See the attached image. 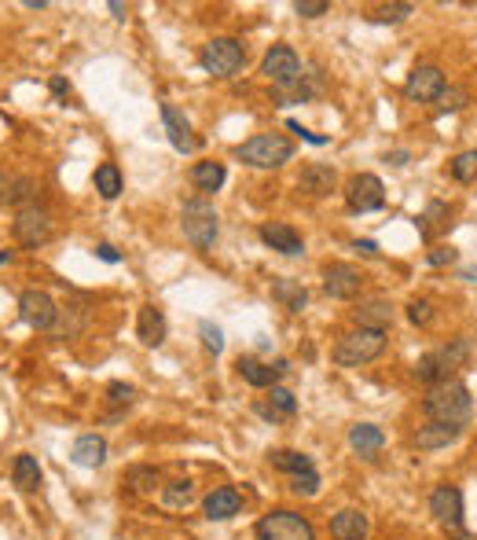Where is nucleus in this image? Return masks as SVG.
Here are the masks:
<instances>
[{"mask_svg": "<svg viewBox=\"0 0 477 540\" xmlns=\"http://www.w3.org/2000/svg\"><path fill=\"white\" fill-rule=\"evenodd\" d=\"M30 192H34V180L23 176V180H15V192H8V199H12V203H23Z\"/></svg>", "mask_w": 477, "mask_h": 540, "instance_id": "obj_45", "label": "nucleus"}, {"mask_svg": "<svg viewBox=\"0 0 477 540\" xmlns=\"http://www.w3.org/2000/svg\"><path fill=\"white\" fill-rule=\"evenodd\" d=\"M386 331L378 327H356L349 335L338 338L334 345V365L342 368H360V365H371V360H378L382 353H386Z\"/></svg>", "mask_w": 477, "mask_h": 540, "instance_id": "obj_2", "label": "nucleus"}, {"mask_svg": "<svg viewBox=\"0 0 477 540\" xmlns=\"http://www.w3.org/2000/svg\"><path fill=\"white\" fill-rule=\"evenodd\" d=\"M12 261V250H0V265H8Z\"/></svg>", "mask_w": 477, "mask_h": 540, "instance_id": "obj_54", "label": "nucleus"}, {"mask_svg": "<svg viewBox=\"0 0 477 540\" xmlns=\"http://www.w3.org/2000/svg\"><path fill=\"white\" fill-rule=\"evenodd\" d=\"M162 125H165V136L169 144L180 151V155H195L203 147V140L195 136V129H191V122L173 107V104H162Z\"/></svg>", "mask_w": 477, "mask_h": 540, "instance_id": "obj_14", "label": "nucleus"}, {"mask_svg": "<svg viewBox=\"0 0 477 540\" xmlns=\"http://www.w3.org/2000/svg\"><path fill=\"white\" fill-rule=\"evenodd\" d=\"M291 133H298L302 140H309V144H316V147H323V144H327V136H320V133H309V129H302L298 122H291Z\"/></svg>", "mask_w": 477, "mask_h": 540, "instance_id": "obj_47", "label": "nucleus"}, {"mask_svg": "<svg viewBox=\"0 0 477 540\" xmlns=\"http://www.w3.org/2000/svg\"><path fill=\"white\" fill-rule=\"evenodd\" d=\"M294 12H298L302 19H320V15L331 12V5H327V0H298Z\"/></svg>", "mask_w": 477, "mask_h": 540, "instance_id": "obj_41", "label": "nucleus"}, {"mask_svg": "<svg viewBox=\"0 0 477 540\" xmlns=\"http://www.w3.org/2000/svg\"><path fill=\"white\" fill-rule=\"evenodd\" d=\"M224 180H228L224 162H195L191 165V185H195L199 192H217Z\"/></svg>", "mask_w": 477, "mask_h": 540, "instance_id": "obj_26", "label": "nucleus"}, {"mask_svg": "<svg viewBox=\"0 0 477 540\" xmlns=\"http://www.w3.org/2000/svg\"><path fill=\"white\" fill-rule=\"evenodd\" d=\"M349 445H353L356 456L371 460V456L382 453V445H386V434H382V426H374V423H356V426L349 430Z\"/></svg>", "mask_w": 477, "mask_h": 540, "instance_id": "obj_23", "label": "nucleus"}, {"mask_svg": "<svg viewBox=\"0 0 477 540\" xmlns=\"http://www.w3.org/2000/svg\"><path fill=\"white\" fill-rule=\"evenodd\" d=\"M345 203L353 214H371L386 206V185L374 173H356L345 185Z\"/></svg>", "mask_w": 477, "mask_h": 540, "instance_id": "obj_9", "label": "nucleus"}, {"mask_svg": "<svg viewBox=\"0 0 477 540\" xmlns=\"http://www.w3.org/2000/svg\"><path fill=\"white\" fill-rule=\"evenodd\" d=\"M203 511H206L210 522H228V518H235V515L243 511V496H239V489H232V485H217L214 493H206Z\"/></svg>", "mask_w": 477, "mask_h": 540, "instance_id": "obj_17", "label": "nucleus"}, {"mask_svg": "<svg viewBox=\"0 0 477 540\" xmlns=\"http://www.w3.org/2000/svg\"><path fill=\"white\" fill-rule=\"evenodd\" d=\"M430 515L452 533V536H459V540H470L466 536V529H462V515H466V507H462V489L459 485H437L433 493H430Z\"/></svg>", "mask_w": 477, "mask_h": 540, "instance_id": "obj_7", "label": "nucleus"}, {"mask_svg": "<svg viewBox=\"0 0 477 540\" xmlns=\"http://www.w3.org/2000/svg\"><path fill=\"white\" fill-rule=\"evenodd\" d=\"M191 493H195V489H191L187 478H184V482H169V485H162V500H165L169 507H184V504L191 500Z\"/></svg>", "mask_w": 477, "mask_h": 540, "instance_id": "obj_35", "label": "nucleus"}, {"mask_svg": "<svg viewBox=\"0 0 477 540\" xmlns=\"http://www.w3.org/2000/svg\"><path fill=\"white\" fill-rule=\"evenodd\" d=\"M353 250H356V254H363V257H378V243H374V239H356V243H353Z\"/></svg>", "mask_w": 477, "mask_h": 540, "instance_id": "obj_48", "label": "nucleus"}, {"mask_svg": "<svg viewBox=\"0 0 477 540\" xmlns=\"http://www.w3.org/2000/svg\"><path fill=\"white\" fill-rule=\"evenodd\" d=\"M433 225H452L444 203H430V206H426V214L419 217V235H422V239H433Z\"/></svg>", "mask_w": 477, "mask_h": 540, "instance_id": "obj_34", "label": "nucleus"}, {"mask_svg": "<svg viewBox=\"0 0 477 540\" xmlns=\"http://www.w3.org/2000/svg\"><path fill=\"white\" fill-rule=\"evenodd\" d=\"M363 284H367V276L360 273L356 265L331 261V265L323 268V291H327L331 298H338V302H349V298H356V295L363 291Z\"/></svg>", "mask_w": 477, "mask_h": 540, "instance_id": "obj_11", "label": "nucleus"}, {"mask_svg": "<svg viewBox=\"0 0 477 540\" xmlns=\"http://www.w3.org/2000/svg\"><path fill=\"white\" fill-rule=\"evenodd\" d=\"M422 412L433 423H448V426H466L473 419V397L470 386L462 379H444L437 386L426 390L422 397Z\"/></svg>", "mask_w": 477, "mask_h": 540, "instance_id": "obj_1", "label": "nucleus"}, {"mask_svg": "<svg viewBox=\"0 0 477 540\" xmlns=\"http://www.w3.org/2000/svg\"><path fill=\"white\" fill-rule=\"evenodd\" d=\"M12 228H15V239H19L23 246H45V243L52 239V217H48V210H41L37 203L19 206Z\"/></svg>", "mask_w": 477, "mask_h": 540, "instance_id": "obj_12", "label": "nucleus"}, {"mask_svg": "<svg viewBox=\"0 0 477 540\" xmlns=\"http://www.w3.org/2000/svg\"><path fill=\"white\" fill-rule=\"evenodd\" d=\"M408 320H412L415 327H430V324H433V302H426V298L408 302Z\"/></svg>", "mask_w": 477, "mask_h": 540, "instance_id": "obj_38", "label": "nucleus"}, {"mask_svg": "<svg viewBox=\"0 0 477 540\" xmlns=\"http://www.w3.org/2000/svg\"><path fill=\"white\" fill-rule=\"evenodd\" d=\"M261 74L275 85V88H291L294 81H302V59L291 45H272L261 59Z\"/></svg>", "mask_w": 477, "mask_h": 540, "instance_id": "obj_8", "label": "nucleus"}, {"mask_svg": "<svg viewBox=\"0 0 477 540\" xmlns=\"http://www.w3.org/2000/svg\"><path fill=\"white\" fill-rule=\"evenodd\" d=\"M107 397H111L114 405H133L136 390H133V386H125V383H111V386H107Z\"/></svg>", "mask_w": 477, "mask_h": 540, "instance_id": "obj_44", "label": "nucleus"}, {"mask_svg": "<svg viewBox=\"0 0 477 540\" xmlns=\"http://www.w3.org/2000/svg\"><path fill=\"white\" fill-rule=\"evenodd\" d=\"M386 162H393V165H408V151H393V155H386Z\"/></svg>", "mask_w": 477, "mask_h": 540, "instance_id": "obj_50", "label": "nucleus"}, {"mask_svg": "<svg viewBox=\"0 0 477 540\" xmlns=\"http://www.w3.org/2000/svg\"><path fill=\"white\" fill-rule=\"evenodd\" d=\"M356 324L360 327H378V331H386L390 324H393V305H390V298H363L360 305H356Z\"/></svg>", "mask_w": 477, "mask_h": 540, "instance_id": "obj_24", "label": "nucleus"}, {"mask_svg": "<svg viewBox=\"0 0 477 540\" xmlns=\"http://www.w3.org/2000/svg\"><path fill=\"white\" fill-rule=\"evenodd\" d=\"M462 437V426H448V423H422L419 430H415V445L422 448V453H437V448H448V445H455Z\"/></svg>", "mask_w": 477, "mask_h": 540, "instance_id": "obj_18", "label": "nucleus"}, {"mask_svg": "<svg viewBox=\"0 0 477 540\" xmlns=\"http://www.w3.org/2000/svg\"><path fill=\"white\" fill-rule=\"evenodd\" d=\"M257 235H261L264 246H272V250H279V254H286V257L305 254V239H302L291 225H283V221H268V225H261Z\"/></svg>", "mask_w": 477, "mask_h": 540, "instance_id": "obj_16", "label": "nucleus"}, {"mask_svg": "<svg viewBox=\"0 0 477 540\" xmlns=\"http://www.w3.org/2000/svg\"><path fill=\"white\" fill-rule=\"evenodd\" d=\"M268 460H272V467H275V471L291 475V478H302V475H313V471H316L313 456H305V453H294V448H275V453H272Z\"/></svg>", "mask_w": 477, "mask_h": 540, "instance_id": "obj_25", "label": "nucleus"}, {"mask_svg": "<svg viewBox=\"0 0 477 540\" xmlns=\"http://www.w3.org/2000/svg\"><path fill=\"white\" fill-rule=\"evenodd\" d=\"M180 228H184L187 243L195 246V250H203V254H206V250H214V243H217V232H221L214 203H206L203 195L187 199V203H184V210H180Z\"/></svg>", "mask_w": 477, "mask_h": 540, "instance_id": "obj_4", "label": "nucleus"}, {"mask_svg": "<svg viewBox=\"0 0 477 540\" xmlns=\"http://www.w3.org/2000/svg\"><path fill=\"white\" fill-rule=\"evenodd\" d=\"M129 485H133L136 493H154V489H162V485H158V471H151V467L129 471Z\"/></svg>", "mask_w": 477, "mask_h": 540, "instance_id": "obj_36", "label": "nucleus"}, {"mask_svg": "<svg viewBox=\"0 0 477 540\" xmlns=\"http://www.w3.org/2000/svg\"><path fill=\"white\" fill-rule=\"evenodd\" d=\"M235 158L253 165V169H279L294 158V144L286 140L283 133H257L246 144L235 147Z\"/></svg>", "mask_w": 477, "mask_h": 540, "instance_id": "obj_3", "label": "nucleus"}, {"mask_svg": "<svg viewBox=\"0 0 477 540\" xmlns=\"http://www.w3.org/2000/svg\"><path fill=\"white\" fill-rule=\"evenodd\" d=\"M253 540H316V529L305 515L279 507V511H268L264 518H257Z\"/></svg>", "mask_w": 477, "mask_h": 540, "instance_id": "obj_5", "label": "nucleus"}, {"mask_svg": "<svg viewBox=\"0 0 477 540\" xmlns=\"http://www.w3.org/2000/svg\"><path fill=\"white\" fill-rule=\"evenodd\" d=\"M444 88H448L444 70L437 63H419V66H412V74L404 81V96L415 100V104H437V96L444 93Z\"/></svg>", "mask_w": 477, "mask_h": 540, "instance_id": "obj_10", "label": "nucleus"}, {"mask_svg": "<svg viewBox=\"0 0 477 540\" xmlns=\"http://www.w3.org/2000/svg\"><path fill=\"white\" fill-rule=\"evenodd\" d=\"M165 331H169L165 313H162L158 305H144L140 316H136V335H140V342L151 345V349H158V345L165 342Z\"/></svg>", "mask_w": 477, "mask_h": 540, "instance_id": "obj_21", "label": "nucleus"}, {"mask_svg": "<svg viewBox=\"0 0 477 540\" xmlns=\"http://www.w3.org/2000/svg\"><path fill=\"white\" fill-rule=\"evenodd\" d=\"M437 356L444 360V368H448V375H452V372L466 368V360H470V342H466V338H452L448 345L437 349Z\"/></svg>", "mask_w": 477, "mask_h": 540, "instance_id": "obj_32", "label": "nucleus"}, {"mask_svg": "<svg viewBox=\"0 0 477 540\" xmlns=\"http://www.w3.org/2000/svg\"><path fill=\"white\" fill-rule=\"evenodd\" d=\"M367 533H371V522L356 507H345V511H338L331 518V536L334 540H367Z\"/></svg>", "mask_w": 477, "mask_h": 540, "instance_id": "obj_20", "label": "nucleus"}, {"mask_svg": "<svg viewBox=\"0 0 477 540\" xmlns=\"http://www.w3.org/2000/svg\"><path fill=\"white\" fill-rule=\"evenodd\" d=\"M257 412H261L264 419H291V415L298 412V401H294V394H291V390L272 386L268 405H257Z\"/></svg>", "mask_w": 477, "mask_h": 540, "instance_id": "obj_28", "label": "nucleus"}, {"mask_svg": "<svg viewBox=\"0 0 477 540\" xmlns=\"http://www.w3.org/2000/svg\"><path fill=\"white\" fill-rule=\"evenodd\" d=\"M272 298L283 305V309H291V313H302L309 305V291L298 284V280H275L272 284Z\"/></svg>", "mask_w": 477, "mask_h": 540, "instance_id": "obj_27", "label": "nucleus"}, {"mask_svg": "<svg viewBox=\"0 0 477 540\" xmlns=\"http://www.w3.org/2000/svg\"><path fill=\"white\" fill-rule=\"evenodd\" d=\"M291 489H294V493H302V496H316V493H320V475L313 471V475L291 478Z\"/></svg>", "mask_w": 477, "mask_h": 540, "instance_id": "obj_43", "label": "nucleus"}, {"mask_svg": "<svg viewBox=\"0 0 477 540\" xmlns=\"http://www.w3.org/2000/svg\"><path fill=\"white\" fill-rule=\"evenodd\" d=\"M334 180H338V173H334L331 165H323V162H309V165L302 169V176H298V188L320 199V195H331V192H334Z\"/></svg>", "mask_w": 477, "mask_h": 540, "instance_id": "obj_22", "label": "nucleus"}, {"mask_svg": "<svg viewBox=\"0 0 477 540\" xmlns=\"http://www.w3.org/2000/svg\"><path fill=\"white\" fill-rule=\"evenodd\" d=\"M95 257L107 261V265H118V261H122V254H118L111 243H95Z\"/></svg>", "mask_w": 477, "mask_h": 540, "instance_id": "obj_46", "label": "nucleus"}, {"mask_svg": "<svg viewBox=\"0 0 477 540\" xmlns=\"http://www.w3.org/2000/svg\"><path fill=\"white\" fill-rule=\"evenodd\" d=\"M92 185H95V192H100L107 203H111V199H118V195H122V169H118L114 162L95 165V173H92Z\"/></svg>", "mask_w": 477, "mask_h": 540, "instance_id": "obj_30", "label": "nucleus"}, {"mask_svg": "<svg viewBox=\"0 0 477 540\" xmlns=\"http://www.w3.org/2000/svg\"><path fill=\"white\" fill-rule=\"evenodd\" d=\"M52 93H55V96H70V81H63V77H52Z\"/></svg>", "mask_w": 477, "mask_h": 540, "instance_id": "obj_49", "label": "nucleus"}, {"mask_svg": "<svg viewBox=\"0 0 477 540\" xmlns=\"http://www.w3.org/2000/svg\"><path fill=\"white\" fill-rule=\"evenodd\" d=\"M70 460H74L77 467H88V471L104 467V460H107V441H104L100 434H81V437L74 441V448H70Z\"/></svg>", "mask_w": 477, "mask_h": 540, "instance_id": "obj_19", "label": "nucleus"}, {"mask_svg": "<svg viewBox=\"0 0 477 540\" xmlns=\"http://www.w3.org/2000/svg\"><path fill=\"white\" fill-rule=\"evenodd\" d=\"M12 478H15V485H19L23 493H34V489L41 485V464H37V456L19 453L15 464H12Z\"/></svg>", "mask_w": 477, "mask_h": 540, "instance_id": "obj_29", "label": "nucleus"}, {"mask_svg": "<svg viewBox=\"0 0 477 540\" xmlns=\"http://www.w3.org/2000/svg\"><path fill=\"white\" fill-rule=\"evenodd\" d=\"M111 12H114V19H122V23H125V15H129V8L118 5V0H111Z\"/></svg>", "mask_w": 477, "mask_h": 540, "instance_id": "obj_51", "label": "nucleus"}, {"mask_svg": "<svg viewBox=\"0 0 477 540\" xmlns=\"http://www.w3.org/2000/svg\"><path fill=\"white\" fill-rule=\"evenodd\" d=\"M239 375L250 383V386H257V390H272V386H279V379L286 375V360H275V365H264V360H257V356H239Z\"/></svg>", "mask_w": 477, "mask_h": 540, "instance_id": "obj_15", "label": "nucleus"}, {"mask_svg": "<svg viewBox=\"0 0 477 540\" xmlns=\"http://www.w3.org/2000/svg\"><path fill=\"white\" fill-rule=\"evenodd\" d=\"M199 335H203V345H206L214 356L224 349V335H221V327H214V324H203V327H199Z\"/></svg>", "mask_w": 477, "mask_h": 540, "instance_id": "obj_42", "label": "nucleus"}, {"mask_svg": "<svg viewBox=\"0 0 477 540\" xmlns=\"http://www.w3.org/2000/svg\"><path fill=\"white\" fill-rule=\"evenodd\" d=\"M8 195V180H5V173H0V199Z\"/></svg>", "mask_w": 477, "mask_h": 540, "instance_id": "obj_53", "label": "nucleus"}, {"mask_svg": "<svg viewBox=\"0 0 477 540\" xmlns=\"http://www.w3.org/2000/svg\"><path fill=\"white\" fill-rule=\"evenodd\" d=\"M246 63V52L235 37H214L203 45L199 52V66L210 74V77H235Z\"/></svg>", "mask_w": 477, "mask_h": 540, "instance_id": "obj_6", "label": "nucleus"}, {"mask_svg": "<svg viewBox=\"0 0 477 540\" xmlns=\"http://www.w3.org/2000/svg\"><path fill=\"white\" fill-rule=\"evenodd\" d=\"M452 180H459V185H473L477 180V147L459 151L452 158Z\"/></svg>", "mask_w": 477, "mask_h": 540, "instance_id": "obj_33", "label": "nucleus"}, {"mask_svg": "<svg viewBox=\"0 0 477 540\" xmlns=\"http://www.w3.org/2000/svg\"><path fill=\"white\" fill-rule=\"evenodd\" d=\"M415 8L412 5H382V8H374V23H404L408 15H412Z\"/></svg>", "mask_w": 477, "mask_h": 540, "instance_id": "obj_37", "label": "nucleus"}, {"mask_svg": "<svg viewBox=\"0 0 477 540\" xmlns=\"http://www.w3.org/2000/svg\"><path fill=\"white\" fill-rule=\"evenodd\" d=\"M415 379H419L422 386H437V383L452 379V375H448V368H444V360L437 356V349H433V353H426V356H419V365H415Z\"/></svg>", "mask_w": 477, "mask_h": 540, "instance_id": "obj_31", "label": "nucleus"}, {"mask_svg": "<svg viewBox=\"0 0 477 540\" xmlns=\"http://www.w3.org/2000/svg\"><path fill=\"white\" fill-rule=\"evenodd\" d=\"M19 316L34 327V331H52L59 320V305L52 302L48 291H23L19 295Z\"/></svg>", "mask_w": 477, "mask_h": 540, "instance_id": "obj_13", "label": "nucleus"}, {"mask_svg": "<svg viewBox=\"0 0 477 540\" xmlns=\"http://www.w3.org/2000/svg\"><path fill=\"white\" fill-rule=\"evenodd\" d=\"M462 280H466V284H477V265H473V268H462Z\"/></svg>", "mask_w": 477, "mask_h": 540, "instance_id": "obj_52", "label": "nucleus"}, {"mask_svg": "<svg viewBox=\"0 0 477 540\" xmlns=\"http://www.w3.org/2000/svg\"><path fill=\"white\" fill-rule=\"evenodd\" d=\"M426 261H430L433 268H444V265H455V261H459V250H455V246H448V243H437V246H430Z\"/></svg>", "mask_w": 477, "mask_h": 540, "instance_id": "obj_40", "label": "nucleus"}, {"mask_svg": "<svg viewBox=\"0 0 477 540\" xmlns=\"http://www.w3.org/2000/svg\"><path fill=\"white\" fill-rule=\"evenodd\" d=\"M466 88H455V85H448L444 93L437 96V111H459V107H466Z\"/></svg>", "mask_w": 477, "mask_h": 540, "instance_id": "obj_39", "label": "nucleus"}]
</instances>
